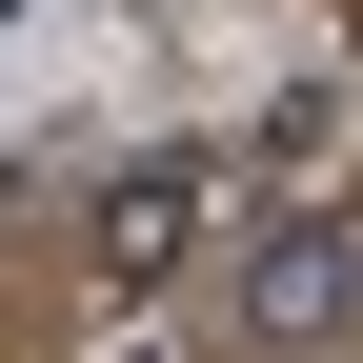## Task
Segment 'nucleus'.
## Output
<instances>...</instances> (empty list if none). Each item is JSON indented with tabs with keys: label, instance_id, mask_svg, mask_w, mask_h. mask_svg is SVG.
Masks as SVG:
<instances>
[{
	"label": "nucleus",
	"instance_id": "f03ea898",
	"mask_svg": "<svg viewBox=\"0 0 363 363\" xmlns=\"http://www.w3.org/2000/svg\"><path fill=\"white\" fill-rule=\"evenodd\" d=\"M222 303H242L262 363H343V343H363V202H283V222H242V242H222Z\"/></svg>",
	"mask_w": 363,
	"mask_h": 363
},
{
	"label": "nucleus",
	"instance_id": "f257e3e1",
	"mask_svg": "<svg viewBox=\"0 0 363 363\" xmlns=\"http://www.w3.org/2000/svg\"><path fill=\"white\" fill-rule=\"evenodd\" d=\"M202 242H222V162H202V142H142V162L81 182V283H101L121 323L202 283Z\"/></svg>",
	"mask_w": 363,
	"mask_h": 363
}]
</instances>
